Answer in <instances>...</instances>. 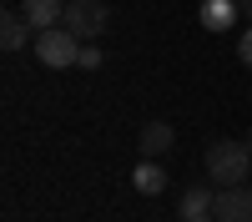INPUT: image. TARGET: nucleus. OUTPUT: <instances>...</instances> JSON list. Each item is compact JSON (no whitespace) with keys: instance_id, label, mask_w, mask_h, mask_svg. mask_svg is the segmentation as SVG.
Instances as JSON below:
<instances>
[{"instance_id":"obj_1","label":"nucleus","mask_w":252,"mask_h":222,"mask_svg":"<svg viewBox=\"0 0 252 222\" xmlns=\"http://www.w3.org/2000/svg\"><path fill=\"white\" fill-rule=\"evenodd\" d=\"M207 177H212V187H242L252 182V147L247 136H222L207 147Z\"/></svg>"},{"instance_id":"obj_2","label":"nucleus","mask_w":252,"mask_h":222,"mask_svg":"<svg viewBox=\"0 0 252 222\" xmlns=\"http://www.w3.org/2000/svg\"><path fill=\"white\" fill-rule=\"evenodd\" d=\"M35 61L40 66H51V71H66L76 66V56H81V35H71L66 26H51V31H35Z\"/></svg>"},{"instance_id":"obj_3","label":"nucleus","mask_w":252,"mask_h":222,"mask_svg":"<svg viewBox=\"0 0 252 222\" xmlns=\"http://www.w3.org/2000/svg\"><path fill=\"white\" fill-rule=\"evenodd\" d=\"M71 35H81V40H96L101 31L111 26V10L101 5V0H71L66 5V20H61Z\"/></svg>"},{"instance_id":"obj_4","label":"nucleus","mask_w":252,"mask_h":222,"mask_svg":"<svg viewBox=\"0 0 252 222\" xmlns=\"http://www.w3.org/2000/svg\"><path fill=\"white\" fill-rule=\"evenodd\" d=\"M212 217L217 222H252V187H217L212 197Z\"/></svg>"},{"instance_id":"obj_5","label":"nucleus","mask_w":252,"mask_h":222,"mask_svg":"<svg viewBox=\"0 0 252 222\" xmlns=\"http://www.w3.org/2000/svg\"><path fill=\"white\" fill-rule=\"evenodd\" d=\"M237 15H242V10H237V0H202V5H197L202 31H212V35L232 31V20H237Z\"/></svg>"},{"instance_id":"obj_6","label":"nucleus","mask_w":252,"mask_h":222,"mask_svg":"<svg viewBox=\"0 0 252 222\" xmlns=\"http://www.w3.org/2000/svg\"><path fill=\"white\" fill-rule=\"evenodd\" d=\"M66 5H71V0H20V10H26V20L35 31L61 26V20H66Z\"/></svg>"},{"instance_id":"obj_7","label":"nucleus","mask_w":252,"mask_h":222,"mask_svg":"<svg viewBox=\"0 0 252 222\" xmlns=\"http://www.w3.org/2000/svg\"><path fill=\"white\" fill-rule=\"evenodd\" d=\"M136 147H141V157H166L177 147V131L166 127V121H146L141 136H136Z\"/></svg>"},{"instance_id":"obj_8","label":"nucleus","mask_w":252,"mask_h":222,"mask_svg":"<svg viewBox=\"0 0 252 222\" xmlns=\"http://www.w3.org/2000/svg\"><path fill=\"white\" fill-rule=\"evenodd\" d=\"M131 187H136L141 197H161V192H166V172H161V161H157V157H141V161H136Z\"/></svg>"},{"instance_id":"obj_9","label":"nucleus","mask_w":252,"mask_h":222,"mask_svg":"<svg viewBox=\"0 0 252 222\" xmlns=\"http://www.w3.org/2000/svg\"><path fill=\"white\" fill-rule=\"evenodd\" d=\"M31 20H26V10H5V20H0V46L5 51H26V40H31Z\"/></svg>"},{"instance_id":"obj_10","label":"nucleus","mask_w":252,"mask_h":222,"mask_svg":"<svg viewBox=\"0 0 252 222\" xmlns=\"http://www.w3.org/2000/svg\"><path fill=\"white\" fill-rule=\"evenodd\" d=\"M212 197H217V187H187V192H182V217L212 212Z\"/></svg>"},{"instance_id":"obj_11","label":"nucleus","mask_w":252,"mask_h":222,"mask_svg":"<svg viewBox=\"0 0 252 222\" xmlns=\"http://www.w3.org/2000/svg\"><path fill=\"white\" fill-rule=\"evenodd\" d=\"M101 61H106V56H101V51L91 46V40H81V56H76V66H81V71H101Z\"/></svg>"},{"instance_id":"obj_12","label":"nucleus","mask_w":252,"mask_h":222,"mask_svg":"<svg viewBox=\"0 0 252 222\" xmlns=\"http://www.w3.org/2000/svg\"><path fill=\"white\" fill-rule=\"evenodd\" d=\"M237 61H242V66H252V26L237 35Z\"/></svg>"},{"instance_id":"obj_13","label":"nucleus","mask_w":252,"mask_h":222,"mask_svg":"<svg viewBox=\"0 0 252 222\" xmlns=\"http://www.w3.org/2000/svg\"><path fill=\"white\" fill-rule=\"evenodd\" d=\"M182 222H217L212 212H197V217H182Z\"/></svg>"},{"instance_id":"obj_14","label":"nucleus","mask_w":252,"mask_h":222,"mask_svg":"<svg viewBox=\"0 0 252 222\" xmlns=\"http://www.w3.org/2000/svg\"><path fill=\"white\" fill-rule=\"evenodd\" d=\"M237 10H242V15H247V20H252V0H237Z\"/></svg>"},{"instance_id":"obj_15","label":"nucleus","mask_w":252,"mask_h":222,"mask_svg":"<svg viewBox=\"0 0 252 222\" xmlns=\"http://www.w3.org/2000/svg\"><path fill=\"white\" fill-rule=\"evenodd\" d=\"M247 147H252V127H247Z\"/></svg>"}]
</instances>
